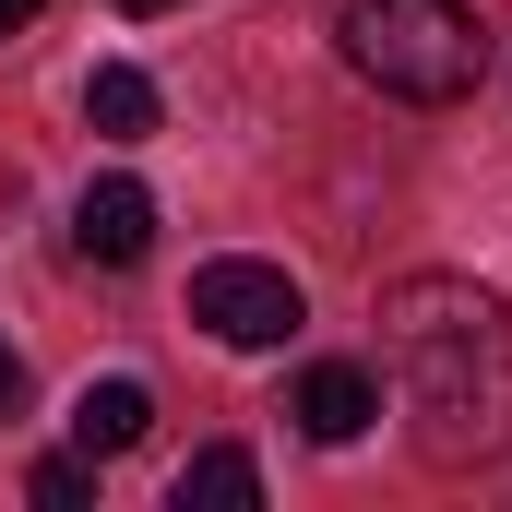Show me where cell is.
Masks as SVG:
<instances>
[{"instance_id":"cell-1","label":"cell","mask_w":512,"mask_h":512,"mask_svg":"<svg viewBox=\"0 0 512 512\" xmlns=\"http://www.w3.org/2000/svg\"><path fill=\"white\" fill-rule=\"evenodd\" d=\"M382 358H393V393H405L429 465H489L512 441V310L477 274L382 286Z\"/></svg>"},{"instance_id":"cell-2","label":"cell","mask_w":512,"mask_h":512,"mask_svg":"<svg viewBox=\"0 0 512 512\" xmlns=\"http://www.w3.org/2000/svg\"><path fill=\"white\" fill-rule=\"evenodd\" d=\"M346 72L393 108H453L489 72V24L465 0H346Z\"/></svg>"},{"instance_id":"cell-3","label":"cell","mask_w":512,"mask_h":512,"mask_svg":"<svg viewBox=\"0 0 512 512\" xmlns=\"http://www.w3.org/2000/svg\"><path fill=\"white\" fill-rule=\"evenodd\" d=\"M191 322H203L215 346H286V334L310 322V298H298L286 262H203V274H191Z\"/></svg>"},{"instance_id":"cell-4","label":"cell","mask_w":512,"mask_h":512,"mask_svg":"<svg viewBox=\"0 0 512 512\" xmlns=\"http://www.w3.org/2000/svg\"><path fill=\"white\" fill-rule=\"evenodd\" d=\"M72 251L108 262V274L143 262V251H155V191H143V179H96V191L72 203Z\"/></svg>"},{"instance_id":"cell-5","label":"cell","mask_w":512,"mask_h":512,"mask_svg":"<svg viewBox=\"0 0 512 512\" xmlns=\"http://www.w3.org/2000/svg\"><path fill=\"white\" fill-rule=\"evenodd\" d=\"M286 417H298L310 441H334V453H346V441L382 417V382H370L358 358H322V370H298V405H286Z\"/></svg>"},{"instance_id":"cell-6","label":"cell","mask_w":512,"mask_h":512,"mask_svg":"<svg viewBox=\"0 0 512 512\" xmlns=\"http://www.w3.org/2000/svg\"><path fill=\"white\" fill-rule=\"evenodd\" d=\"M143 429H155V393H143V382H84V393H72V441H84L96 465L131 453Z\"/></svg>"},{"instance_id":"cell-7","label":"cell","mask_w":512,"mask_h":512,"mask_svg":"<svg viewBox=\"0 0 512 512\" xmlns=\"http://www.w3.org/2000/svg\"><path fill=\"white\" fill-rule=\"evenodd\" d=\"M251 501H262V465H251V453L215 441V453L179 465V512H251Z\"/></svg>"},{"instance_id":"cell-8","label":"cell","mask_w":512,"mask_h":512,"mask_svg":"<svg viewBox=\"0 0 512 512\" xmlns=\"http://www.w3.org/2000/svg\"><path fill=\"white\" fill-rule=\"evenodd\" d=\"M84 120L108 131V143H143V131H155V84H143L131 60H108V72L84 84Z\"/></svg>"},{"instance_id":"cell-9","label":"cell","mask_w":512,"mask_h":512,"mask_svg":"<svg viewBox=\"0 0 512 512\" xmlns=\"http://www.w3.org/2000/svg\"><path fill=\"white\" fill-rule=\"evenodd\" d=\"M36 501H48V512H84V501H96V453H84V441L48 453V465H36Z\"/></svg>"},{"instance_id":"cell-10","label":"cell","mask_w":512,"mask_h":512,"mask_svg":"<svg viewBox=\"0 0 512 512\" xmlns=\"http://www.w3.org/2000/svg\"><path fill=\"white\" fill-rule=\"evenodd\" d=\"M12 405H24V358L0 346V417H12Z\"/></svg>"},{"instance_id":"cell-11","label":"cell","mask_w":512,"mask_h":512,"mask_svg":"<svg viewBox=\"0 0 512 512\" xmlns=\"http://www.w3.org/2000/svg\"><path fill=\"white\" fill-rule=\"evenodd\" d=\"M36 12H48V0H0V36H24V24H36Z\"/></svg>"},{"instance_id":"cell-12","label":"cell","mask_w":512,"mask_h":512,"mask_svg":"<svg viewBox=\"0 0 512 512\" xmlns=\"http://www.w3.org/2000/svg\"><path fill=\"white\" fill-rule=\"evenodd\" d=\"M120 12H155V0H120Z\"/></svg>"}]
</instances>
